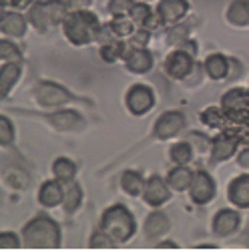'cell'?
Instances as JSON below:
<instances>
[{
	"label": "cell",
	"mask_w": 249,
	"mask_h": 251,
	"mask_svg": "<svg viewBox=\"0 0 249 251\" xmlns=\"http://www.w3.org/2000/svg\"><path fill=\"white\" fill-rule=\"evenodd\" d=\"M124 102H127V109L141 117L145 113H149L155 104V95L149 87L145 85H133L129 91H127V97H124Z\"/></svg>",
	"instance_id": "cell-6"
},
{
	"label": "cell",
	"mask_w": 249,
	"mask_h": 251,
	"mask_svg": "<svg viewBox=\"0 0 249 251\" xmlns=\"http://www.w3.org/2000/svg\"><path fill=\"white\" fill-rule=\"evenodd\" d=\"M221 109L229 121L249 123V91L245 89H231L221 97Z\"/></svg>",
	"instance_id": "cell-4"
},
{
	"label": "cell",
	"mask_w": 249,
	"mask_h": 251,
	"mask_svg": "<svg viewBox=\"0 0 249 251\" xmlns=\"http://www.w3.org/2000/svg\"><path fill=\"white\" fill-rule=\"evenodd\" d=\"M20 78V65L18 62H4L2 65V75H0V95L6 99L12 91V87Z\"/></svg>",
	"instance_id": "cell-21"
},
{
	"label": "cell",
	"mask_w": 249,
	"mask_h": 251,
	"mask_svg": "<svg viewBox=\"0 0 249 251\" xmlns=\"http://www.w3.org/2000/svg\"><path fill=\"white\" fill-rule=\"evenodd\" d=\"M185 38H187V28H185V26H181V28H173V30L169 32V43H171V45L179 43V40H185Z\"/></svg>",
	"instance_id": "cell-41"
},
{
	"label": "cell",
	"mask_w": 249,
	"mask_h": 251,
	"mask_svg": "<svg viewBox=\"0 0 249 251\" xmlns=\"http://www.w3.org/2000/svg\"><path fill=\"white\" fill-rule=\"evenodd\" d=\"M28 20L30 25L38 30V32H45L49 30V20H47V12H45V2L43 0H36V2L28 8Z\"/></svg>",
	"instance_id": "cell-28"
},
{
	"label": "cell",
	"mask_w": 249,
	"mask_h": 251,
	"mask_svg": "<svg viewBox=\"0 0 249 251\" xmlns=\"http://www.w3.org/2000/svg\"><path fill=\"white\" fill-rule=\"evenodd\" d=\"M169 157L175 165H187L193 159V147L189 143H175L169 151Z\"/></svg>",
	"instance_id": "cell-31"
},
{
	"label": "cell",
	"mask_w": 249,
	"mask_h": 251,
	"mask_svg": "<svg viewBox=\"0 0 249 251\" xmlns=\"http://www.w3.org/2000/svg\"><path fill=\"white\" fill-rule=\"evenodd\" d=\"M183 127H185V115L179 111H167L157 119L153 133L159 141H165V139L175 137L179 131H183Z\"/></svg>",
	"instance_id": "cell-9"
},
{
	"label": "cell",
	"mask_w": 249,
	"mask_h": 251,
	"mask_svg": "<svg viewBox=\"0 0 249 251\" xmlns=\"http://www.w3.org/2000/svg\"><path fill=\"white\" fill-rule=\"evenodd\" d=\"M187 10H189L187 0H161L155 12L161 18V25H177Z\"/></svg>",
	"instance_id": "cell-13"
},
{
	"label": "cell",
	"mask_w": 249,
	"mask_h": 251,
	"mask_svg": "<svg viewBox=\"0 0 249 251\" xmlns=\"http://www.w3.org/2000/svg\"><path fill=\"white\" fill-rule=\"evenodd\" d=\"M239 213L235 209H221L217 211V215L213 217V231L219 235V237H227L237 231L239 227Z\"/></svg>",
	"instance_id": "cell-14"
},
{
	"label": "cell",
	"mask_w": 249,
	"mask_h": 251,
	"mask_svg": "<svg viewBox=\"0 0 249 251\" xmlns=\"http://www.w3.org/2000/svg\"><path fill=\"white\" fill-rule=\"evenodd\" d=\"M32 4H34V0H2V6H10V8H18V10L30 8Z\"/></svg>",
	"instance_id": "cell-40"
},
{
	"label": "cell",
	"mask_w": 249,
	"mask_h": 251,
	"mask_svg": "<svg viewBox=\"0 0 249 251\" xmlns=\"http://www.w3.org/2000/svg\"><path fill=\"white\" fill-rule=\"evenodd\" d=\"M135 4V0H111L109 2V12L113 16H127Z\"/></svg>",
	"instance_id": "cell-37"
},
{
	"label": "cell",
	"mask_w": 249,
	"mask_h": 251,
	"mask_svg": "<svg viewBox=\"0 0 249 251\" xmlns=\"http://www.w3.org/2000/svg\"><path fill=\"white\" fill-rule=\"evenodd\" d=\"M123 52H124V45L121 43V40H107V43H102L100 47V58L109 62V65H113V62H117L119 58H123Z\"/></svg>",
	"instance_id": "cell-30"
},
{
	"label": "cell",
	"mask_w": 249,
	"mask_h": 251,
	"mask_svg": "<svg viewBox=\"0 0 249 251\" xmlns=\"http://www.w3.org/2000/svg\"><path fill=\"white\" fill-rule=\"evenodd\" d=\"M171 197V187L167 183V179H161L159 175H153L145 183V191H143V199L151 207H161L163 203H167Z\"/></svg>",
	"instance_id": "cell-11"
},
{
	"label": "cell",
	"mask_w": 249,
	"mask_h": 251,
	"mask_svg": "<svg viewBox=\"0 0 249 251\" xmlns=\"http://www.w3.org/2000/svg\"><path fill=\"white\" fill-rule=\"evenodd\" d=\"M149 40H151L149 30H147V28H141L137 34L131 36V45H133V47H139V49H147Z\"/></svg>",
	"instance_id": "cell-39"
},
{
	"label": "cell",
	"mask_w": 249,
	"mask_h": 251,
	"mask_svg": "<svg viewBox=\"0 0 249 251\" xmlns=\"http://www.w3.org/2000/svg\"><path fill=\"white\" fill-rule=\"evenodd\" d=\"M91 0H67V6H69V12L71 10H85L89 8Z\"/></svg>",
	"instance_id": "cell-42"
},
{
	"label": "cell",
	"mask_w": 249,
	"mask_h": 251,
	"mask_svg": "<svg viewBox=\"0 0 249 251\" xmlns=\"http://www.w3.org/2000/svg\"><path fill=\"white\" fill-rule=\"evenodd\" d=\"M62 181H45L38 189V201L43 207H56L65 201V189H62Z\"/></svg>",
	"instance_id": "cell-16"
},
{
	"label": "cell",
	"mask_w": 249,
	"mask_h": 251,
	"mask_svg": "<svg viewBox=\"0 0 249 251\" xmlns=\"http://www.w3.org/2000/svg\"><path fill=\"white\" fill-rule=\"evenodd\" d=\"M123 60L124 67L135 75H145L153 69V56L147 49H139L133 45H124V52H123Z\"/></svg>",
	"instance_id": "cell-8"
},
{
	"label": "cell",
	"mask_w": 249,
	"mask_h": 251,
	"mask_svg": "<svg viewBox=\"0 0 249 251\" xmlns=\"http://www.w3.org/2000/svg\"><path fill=\"white\" fill-rule=\"evenodd\" d=\"M229 201L239 209H249V175H239L229 183L227 189Z\"/></svg>",
	"instance_id": "cell-15"
},
{
	"label": "cell",
	"mask_w": 249,
	"mask_h": 251,
	"mask_svg": "<svg viewBox=\"0 0 249 251\" xmlns=\"http://www.w3.org/2000/svg\"><path fill=\"white\" fill-rule=\"evenodd\" d=\"M145 183H147V181L143 179V175H141L139 171H124L123 177H121V185H123L124 193H129V195H133V197L143 195Z\"/></svg>",
	"instance_id": "cell-26"
},
{
	"label": "cell",
	"mask_w": 249,
	"mask_h": 251,
	"mask_svg": "<svg viewBox=\"0 0 249 251\" xmlns=\"http://www.w3.org/2000/svg\"><path fill=\"white\" fill-rule=\"evenodd\" d=\"M49 121L58 131H78L85 127V121H82V117L76 111H58L50 115Z\"/></svg>",
	"instance_id": "cell-17"
},
{
	"label": "cell",
	"mask_w": 249,
	"mask_h": 251,
	"mask_svg": "<svg viewBox=\"0 0 249 251\" xmlns=\"http://www.w3.org/2000/svg\"><path fill=\"white\" fill-rule=\"evenodd\" d=\"M241 241H243V243H245V245H247V247H249V231H247V233H245V235H243V239H241Z\"/></svg>",
	"instance_id": "cell-45"
},
{
	"label": "cell",
	"mask_w": 249,
	"mask_h": 251,
	"mask_svg": "<svg viewBox=\"0 0 249 251\" xmlns=\"http://www.w3.org/2000/svg\"><path fill=\"white\" fill-rule=\"evenodd\" d=\"M237 147H239V141L235 139V135H231L229 131H219V135H215L211 141V159L215 163L231 159Z\"/></svg>",
	"instance_id": "cell-12"
},
{
	"label": "cell",
	"mask_w": 249,
	"mask_h": 251,
	"mask_svg": "<svg viewBox=\"0 0 249 251\" xmlns=\"http://www.w3.org/2000/svg\"><path fill=\"white\" fill-rule=\"evenodd\" d=\"M169 229H171L169 217L165 215V213H161V211H153V213L147 217V221H145V237L151 239V241H155V239L161 237L163 233H167Z\"/></svg>",
	"instance_id": "cell-18"
},
{
	"label": "cell",
	"mask_w": 249,
	"mask_h": 251,
	"mask_svg": "<svg viewBox=\"0 0 249 251\" xmlns=\"http://www.w3.org/2000/svg\"><path fill=\"white\" fill-rule=\"evenodd\" d=\"M82 203V189L78 187V183L69 181V187L65 189V201H62V207H65L67 213H75L76 209Z\"/></svg>",
	"instance_id": "cell-29"
},
{
	"label": "cell",
	"mask_w": 249,
	"mask_h": 251,
	"mask_svg": "<svg viewBox=\"0 0 249 251\" xmlns=\"http://www.w3.org/2000/svg\"><path fill=\"white\" fill-rule=\"evenodd\" d=\"M0 28L6 36H23L26 32V18L20 12H2Z\"/></svg>",
	"instance_id": "cell-19"
},
{
	"label": "cell",
	"mask_w": 249,
	"mask_h": 251,
	"mask_svg": "<svg viewBox=\"0 0 249 251\" xmlns=\"http://www.w3.org/2000/svg\"><path fill=\"white\" fill-rule=\"evenodd\" d=\"M151 14H153V10L149 8V4H145V2H135L131 12H129V16L133 18V23L139 25V26H143L145 20H147Z\"/></svg>",
	"instance_id": "cell-33"
},
{
	"label": "cell",
	"mask_w": 249,
	"mask_h": 251,
	"mask_svg": "<svg viewBox=\"0 0 249 251\" xmlns=\"http://www.w3.org/2000/svg\"><path fill=\"white\" fill-rule=\"evenodd\" d=\"M34 99L38 100L40 107L52 109V107H60V104L69 102L73 97L65 87L56 85V82H40L34 89Z\"/></svg>",
	"instance_id": "cell-5"
},
{
	"label": "cell",
	"mask_w": 249,
	"mask_h": 251,
	"mask_svg": "<svg viewBox=\"0 0 249 251\" xmlns=\"http://www.w3.org/2000/svg\"><path fill=\"white\" fill-rule=\"evenodd\" d=\"M89 245H91L93 249H107V247H115V241H113V237H111L109 233H105L102 229H99V231H95V233L91 235Z\"/></svg>",
	"instance_id": "cell-35"
},
{
	"label": "cell",
	"mask_w": 249,
	"mask_h": 251,
	"mask_svg": "<svg viewBox=\"0 0 249 251\" xmlns=\"http://www.w3.org/2000/svg\"><path fill=\"white\" fill-rule=\"evenodd\" d=\"M45 12H47L49 26L52 28L67 18L69 6H67V2H62V0H45Z\"/></svg>",
	"instance_id": "cell-24"
},
{
	"label": "cell",
	"mask_w": 249,
	"mask_h": 251,
	"mask_svg": "<svg viewBox=\"0 0 249 251\" xmlns=\"http://www.w3.org/2000/svg\"><path fill=\"white\" fill-rule=\"evenodd\" d=\"M157 247H161V249H175L177 243H173V241H161Z\"/></svg>",
	"instance_id": "cell-44"
},
{
	"label": "cell",
	"mask_w": 249,
	"mask_h": 251,
	"mask_svg": "<svg viewBox=\"0 0 249 251\" xmlns=\"http://www.w3.org/2000/svg\"><path fill=\"white\" fill-rule=\"evenodd\" d=\"M62 30H65L69 43H73L75 47H85L100 36V23L97 14L89 12L87 8L71 10L67 18L62 20Z\"/></svg>",
	"instance_id": "cell-1"
},
{
	"label": "cell",
	"mask_w": 249,
	"mask_h": 251,
	"mask_svg": "<svg viewBox=\"0 0 249 251\" xmlns=\"http://www.w3.org/2000/svg\"><path fill=\"white\" fill-rule=\"evenodd\" d=\"M189 195H191L193 203H197V205L209 203L215 197V181L211 179V175L205 171H197L193 175V181L189 187Z\"/></svg>",
	"instance_id": "cell-10"
},
{
	"label": "cell",
	"mask_w": 249,
	"mask_h": 251,
	"mask_svg": "<svg viewBox=\"0 0 249 251\" xmlns=\"http://www.w3.org/2000/svg\"><path fill=\"white\" fill-rule=\"evenodd\" d=\"M237 163H239V167H241V169L249 171V147H247V149H243V151L239 153V157H237Z\"/></svg>",
	"instance_id": "cell-43"
},
{
	"label": "cell",
	"mask_w": 249,
	"mask_h": 251,
	"mask_svg": "<svg viewBox=\"0 0 249 251\" xmlns=\"http://www.w3.org/2000/svg\"><path fill=\"white\" fill-rule=\"evenodd\" d=\"M100 229L109 233L115 243H124L135 235L137 221L124 205H111L100 217Z\"/></svg>",
	"instance_id": "cell-3"
},
{
	"label": "cell",
	"mask_w": 249,
	"mask_h": 251,
	"mask_svg": "<svg viewBox=\"0 0 249 251\" xmlns=\"http://www.w3.org/2000/svg\"><path fill=\"white\" fill-rule=\"evenodd\" d=\"M199 117H201V123L205 125V127L217 129V131H221L225 125L229 123V117L225 115V111L221 107H209V109H205Z\"/></svg>",
	"instance_id": "cell-25"
},
{
	"label": "cell",
	"mask_w": 249,
	"mask_h": 251,
	"mask_svg": "<svg viewBox=\"0 0 249 251\" xmlns=\"http://www.w3.org/2000/svg\"><path fill=\"white\" fill-rule=\"evenodd\" d=\"M205 71L213 80H221L229 75V60H227L223 54H209L205 58Z\"/></svg>",
	"instance_id": "cell-22"
},
{
	"label": "cell",
	"mask_w": 249,
	"mask_h": 251,
	"mask_svg": "<svg viewBox=\"0 0 249 251\" xmlns=\"http://www.w3.org/2000/svg\"><path fill=\"white\" fill-rule=\"evenodd\" d=\"M163 71L167 73L171 78H175V80L185 78L187 75L193 71V54L187 52V50H183V49L173 50L167 58H165Z\"/></svg>",
	"instance_id": "cell-7"
},
{
	"label": "cell",
	"mask_w": 249,
	"mask_h": 251,
	"mask_svg": "<svg viewBox=\"0 0 249 251\" xmlns=\"http://www.w3.org/2000/svg\"><path fill=\"white\" fill-rule=\"evenodd\" d=\"M23 239L32 249H56L60 245L58 223L47 215H38L25 225Z\"/></svg>",
	"instance_id": "cell-2"
},
{
	"label": "cell",
	"mask_w": 249,
	"mask_h": 251,
	"mask_svg": "<svg viewBox=\"0 0 249 251\" xmlns=\"http://www.w3.org/2000/svg\"><path fill=\"white\" fill-rule=\"evenodd\" d=\"M145 2H151V0H145Z\"/></svg>",
	"instance_id": "cell-46"
},
{
	"label": "cell",
	"mask_w": 249,
	"mask_h": 251,
	"mask_svg": "<svg viewBox=\"0 0 249 251\" xmlns=\"http://www.w3.org/2000/svg\"><path fill=\"white\" fill-rule=\"evenodd\" d=\"M12 141H14V127L8 117H2L0 119V145L8 147V145H12Z\"/></svg>",
	"instance_id": "cell-36"
},
{
	"label": "cell",
	"mask_w": 249,
	"mask_h": 251,
	"mask_svg": "<svg viewBox=\"0 0 249 251\" xmlns=\"http://www.w3.org/2000/svg\"><path fill=\"white\" fill-rule=\"evenodd\" d=\"M227 20L235 26L249 25V0H233L227 8Z\"/></svg>",
	"instance_id": "cell-23"
},
{
	"label": "cell",
	"mask_w": 249,
	"mask_h": 251,
	"mask_svg": "<svg viewBox=\"0 0 249 251\" xmlns=\"http://www.w3.org/2000/svg\"><path fill=\"white\" fill-rule=\"evenodd\" d=\"M0 58H2V62H18L20 49L14 43H10V40H2V45H0Z\"/></svg>",
	"instance_id": "cell-34"
},
{
	"label": "cell",
	"mask_w": 249,
	"mask_h": 251,
	"mask_svg": "<svg viewBox=\"0 0 249 251\" xmlns=\"http://www.w3.org/2000/svg\"><path fill=\"white\" fill-rule=\"evenodd\" d=\"M193 175L191 169H187L185 165H177L175 169L169 171L167 175V183L173 191H187L191 187V181H193Z\"/></svg>",
	"instance_id": "cell-20"
},
{
	"label": "cell",
	"mask_w": 249,
	"mask_h": 251,
	"mask_svg": "<svg viewBox=\"0 0 249 251\" xmlns=\"http://www.w3.org/2000/svg\"><path fill=\"white\" fill-rule=\"evenodd\" d=\"M0 247H2V249H16V247H20L18 235L12 233V231H4L2 235H0Z\"/></svg>",
	"instance_id": "cell-38"
},
{
	"label": "cell",
	"mask_w": 249,
	"mask_h": 251,
	"mask_svg": "<svg viewBox=\"0 0 249 251\" xmlns=\"http://www.w3.org/2000/svg\"><path fill=\"white\" fill-rule=\"evenodd\" d=\"M109 26L113 28V34H117V36H133L135 34V23L131 16H113V23Z\"/></svg>",
	"instance_id": "cell-32"
},
{
	"label": "cell",
	"mask_w": 249,
	"mask_h": 251,
	"mask_svg": "<svg viewBox=\"0 0 249 251\" xmlns=\"http://www.w3.org/2000/svg\"><path fill=\"white\" fill-rule=\"evenodd\" d=\"M52 175H54V179H58L62 183H69L76 175V165L67 157H58L52 163Z\"/></svg>",
	"instance_id": "cell-27"
}]
</instances>
